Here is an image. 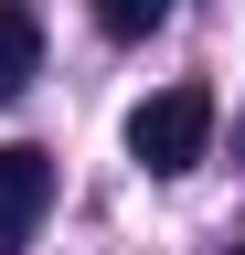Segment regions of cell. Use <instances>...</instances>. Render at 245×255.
Instances as JSON below:
<instances>
[{
    "label": "cell",
    "mask_w": 245,
    "mask_h": 255,
    "mask_svg": "<svg viewBox=\"0 0 245 255\" xmlns=\"http://www.w3.org/2000/svg\"><path fill=\"white\" fill-rule=\"evenodd\" d=\"M235 255H245V245H235Z\"/></svg>",
    "instance_id": "obj_5"
},
{
    "label": "cell",
    "mask_w": 245,
    "mask_h": 255,
    "mask_svg": "<svg viewBox=\"0 0 245 255\" xmlns=\"http://www.w3.org/2000/svg\"><path fill=\"white\" fill-rule=\"evenodd\" d=\"M32 75H43V21H32V0H0V107Z\"/></svg>",
    "instance_id": "obj_3"
},
{
    "label": "cell",
    "mask_w": 245,
    "mask_h": 255,
    "mask_svg": "<svg viewBox=\"0 0 245 255\" xmlns=\"http://www.w3.org/2000/svg\"><path fill=\"white\" fill-rule=\"evenodd\" d=\"M128 149H139V170L181 181V170L213 149V96H203V85H160V96L128 117Z\"/></svg>",
    "instance_id": "obj_1"
},
{
    "label": "cell",
    "mask_w": 245,
    "mask_h": 255,
    "mask_svg": "<svg viewBox=\"0 0 245 255\" xmlns=\"http://www.w3.org/2000/svg\"><path fill=\"white\" fill-rule=\"evenodd\" d=\"M43 213H53V159L43 149H0V255L32 245Z\"/></svg>",
    "instance_id": "obj_2"
},
{
    "label": "cell",
    "mask_w": 245,
    "mask_h": 255,
    "mask_svg": "<svg viewBox=\"0 0 245 255\" xmlns=\"http://www.w3.org/2000/svg\"><path fill=\"white\" fill-rule=\"evenodd\" d=\"M96 21L117 32V43H139V32H160V21H171V0H96Z\"/></svg>",
    "instance_id": "obj_4"
}]
</instances>
